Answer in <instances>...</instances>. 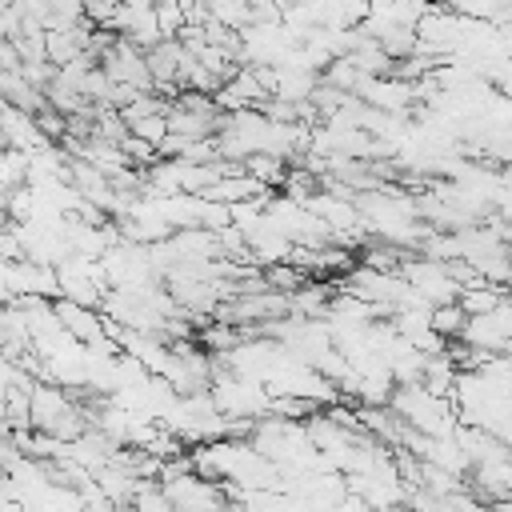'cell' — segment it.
<instances>
[{
	"instance_id": "obj_1",
	"label": "cell",
	"mask_w": 512,
	"mask_h": 512,
	"mask_svg": "<svg viewBox=\"0 0 512 512\" xmlns=\"http://www.w3.org/2000/svg\"><path fill=\"white\" fill-rule=\"evenodd\" d=\"M392 412L424 432V436H452L460 428V412H456V400L452 396H436L432 388L424 384H400L396 396H392Z\"/></svg>"
},
{
	"instance_id": "obj_2",
	"label": "cell",
	"mask_w": 512,
	"mask_h": 512,
	"mask_svg": "<svg viewBox=\"0 0 512 512\" xmlns=\"http://www.w3.org/2000/svg\"><path fill=\"white\" fill-rule=\"evenodd\" d=\"M400 276L420 292V300H428L432 308H444V304H456L464 284L456 280L452 264L444 260H432V256H404L400 264Z\"/></svg>"
},
{
	"instance_id": "obj_3",
	"label": "cell",
	"mask_w": 512,
	"mask_h": 512,
	"mask_svg": "<svg viewBox=\"0 0 512 512\" xmlns=\"http://www.w3.org/2000/svg\"><path fill=\"white\" fill-rule=\"evenodd\" d=\"M436 4L432 0H368V20L376 28H416Z\"/></svg>"
},
{
	"instance_id": "obj_4",
	"label": "cell",
	"mask_w": 512,
	"mask_h": 512,
	"mask_svg": "<svg viewBox=\"0 0 512 512\" xmlns=\"http://www.w3.org/2000/svg\"><path fill=\"white\" fill-rule=\"evenodd\" d=\"M508 296H504V288L500 284H488V280H472V284H464V292H460V308L468 312V316H484V312H492V308H500Z\"/></svg>"
},
{
	"instance_id": "obj_5",
	"label": "cell",
	"mask_w": 512,
	"mask_h": 512,
	"mask_svg": "<svg viewBox=\"0 0 512 512\" xmlns=\"http://www.w3.org/2000/svg\"><path fill=\"white\" fill-rule=\"evenodd\" d=\"M244 172L248 176H256L264 188H284V180H288V160H280V156H268V152H256V156H248L244 160Z\"/></svg>"
},
{
	"instance_id": "obj_6",
	"label": "cell",
	"mask_w": 512,
	"mask_h": 512,
	"mask_svg": "<svg viewBox=\"0 0 512 512\" xmlns=\"http://www.w3.org/2000/svg\"><path fill=\"white\" fill-rule=\"evenodd\" d=\"M156 20H160L164 40H180L184 28H188V8H184V0H156Z\"/></svg>"
},
{
	"instance_id": "obj_7",
	"label": "cell",
	"mask_w": 512,
	"mask_h": 512,
	"mask_svg": "<svg viewBox=\"0 0 512 512\" xmlns=\"http://www.w3.org/2000/svg\"><path fill=\"white\" fill-rule=\"evenodd\" d=\"M132 508H136V512H176L172 500H168V492H164V484H156V480H140V484H136Z\"/></svg>"
},
{
	"instance_id": "obj_8",
	"label": "cell",
	"mask_w": 512,
	"mask_h": 512,
	"mask_svg": "<svg viewBox=\"0 0 512 512\" xmlns=\"http://www.w3.org/2000/svg\"><path fill=\"white\" fill-rule=\"evenodd\" d=\"M464 324H468V312L460 308V300H456V304H444V308L432 312V328H436L444 340H460Z\"/></svg>"
},
{
	"instance_id": "obj_9",
	"label": "cell",
	"mask_w": 512,
	"mask_h": 512,
	"mask_svg": "<svg viewBox=\"0 0 512 512\" xmlns=\"http://www.w3.org/2000/svg\"><path fill=\"white\" fill-rule=\"evenodd\" d=\"M132 136H140V140H148V144H164L168 140V112L164 116H148V120H136L132 124Z\"/></svg>"
},
{
	"instance_id": "obj_10",
	"label": "cell",
	"mask_w": 512,
	"mask_h": 512,
	"mask_svg": "<svg viewBox=\"0 0 512 512\" xmlns=\"http://www.w3.org/2000/svg\"><path fill=\"white\" fill-rule=\"evenodd\" d=\"M500 40H504V52L512 56V24H504V28H500Z\"/></svg>"
},
{
	"instance_id": "obj_11",
	"label": "cell",
	"mask_w": 512,
	"mask_h": 512,
	"mask_svg": "<svg viewBox=\"0 0 512 512\" xmlns=\"http://www.w3.org/2000/svg\"><path fill=\"white\" fill-rule=\"evenodd\" d=\"M376 512H416L412 504H392V508H376Z\"/></svg>"
},
{
	"instance_id": "obj_12",
	"label": "cell",
	"mask_w": 512,
	"mask_h": 512,
	"mask_svg": "<svg viewBox=\"0 0 512 512\" xmlns=\"http://www.w3.org/2000/svg\"><path fill=\"white\" fill-rule=\"evenodd\" d=\"M116 512H136V508L132 504H116Z\"/></svg>"
},
{
	"instance_id": "obj_13",
	"label": "cell",
	"mask_w": 512,
	"mask_h": 512,
	"mask_svg": "<svg viewBox=\"0 0 512 512\" xmlns=\"http://www.w3.org/2000/svg\"><path fill=\"white\" fill-rule=\"evenodd\" d=\"M504 356H512V340H508V348H504Z\"/></svg>"
}]
</instances>
